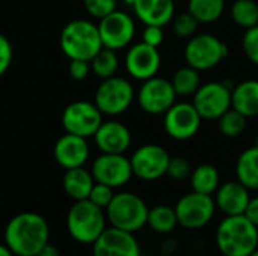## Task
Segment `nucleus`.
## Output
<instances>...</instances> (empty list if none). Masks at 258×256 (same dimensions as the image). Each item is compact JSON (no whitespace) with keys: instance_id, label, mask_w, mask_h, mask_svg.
Here are the masks:
<instances>
[{"instance_id":"17","label":"nucleus","mask_w":258,"mask_h":256,"mask_svg":"<svg viewBox=\"0 0 258 256\" xmlns=\"http://www.w3.org/2000/svg\"><path fill=\"white\" fill-rule=\"evenodd\" d=\"M160 53L156 47L145 42L135 44L125 54L127 72L136 80H148L154 77L160 69Z\"/></svg>"},{"instance_id":"15","label":"nucleus","mask_w":258,"mask_h":256,"mask_svg":"<svg viewBox=\"0 0 258 256\" xmlns=\"http://www.w3.org/2000/svg\"><path fill=\"white\" fill-rule=\"evenodd\" d=\"M203 118L190 103H175L165 113V131L175 140L192 139L200 127Z\"/></svg>"},{"instance_id":"34","label":"nucleus","mask_w":258,"mask_h":256,"mask_svg":"<svg viewBox=\"0 0 258 256\" xmlns=\"http://www.w3.org/2000/svg\"><path fill=\"white\" fill-rule=\"evenodd\" d=\"M192 174V167L190 163L183 158V157H171L169 164H168V170L166 175L175 181H183L186 178H189Z\"/></svg>"},{"instance_id":"16","label":"nucleus","mask_w":258,"mask_h":256,"mask_svg":"<svg viewBox=\"0 0 258 256\" xmlns=\"http://www.w3.org/2000/svg\"><path fill=\"white\" fill-rule=\"evenodd\" d=\"M92 256H141V247L132 232L110 226L92 244Z\"/></svg>"},{"instance_id":"44","label":"nucleus","mask_w":258,"mask_h":256,"mask_svg":"<svg viewBox=\"0 0 258 256\" xmlns=\"http://www.w3.org/2000/svg\"><path fill=\"white\" fill-rule=\"evenodd\" d=\"M124 2H125L127 5H130V6H133V2H135V0H124Z\"/></svg>"},{"instance_id":"9","label":"nucleus","mask_w":258,"mask_h":256,"mask_svg":"<svg viewBox=\"0 0 258 256\" xmlns=\"http://www.w3.org/2000/svg\"><path fill=\"white\" fill-rule=\"evenodd\" d=\"M101 124L103 113L98 110L95 103L74 101L62 112V125L65 131L85 139L94 136Z\"/></svg>"},{"instance_id":"12","label":"nucleus","mask_w":258,"mask_h":256,"mask_svg":"<svg viewBox=\"0 0 258 256\" xmlns=\"http://www.w3.org/2000/svg\"><path fill=\"white\" fill-rule=\"evenodd\" d=\"M195 109L203 119H219L231 109V91L225 83L210 81L198 88L194 94Z\"/></svg>"},{"instance_id":"11","label":"nucleus","mask_w":258,"mask_h":256,"mask_svg":"<svg viewBox=\"0 0 258 256\" xmlns=\"http://www.w3.org/2000/svg\"><path fill=\"white\" fill-rule=\"evenodd\" d=\"M175 91L169 80L151 77L139 89L138 101L141 109L148 115H165L175 104Z\"/></svg>"},{"instance_id":"3","label":"nucleus","mask_w":258,"mask_h":256,"mask_svg":"<svg viewBox=\"0 0 258 256\" xmlns=\"http://www.w3.org/2000/svg\"><path fill=\"white\" fill-rule=\"evenodd\" d=\"M59 45L70 60H88L103 48L98 26L89 20L77 18L63 26Z\"/></svg>"},{"instance_id":"8","label":"nucleus","mask_w":258,"mask_h":256,"mask_svg":"<svg viewBox=\"0 0 258 256\" xmlns=\"http://www.w3.org/2000/svg\"><path fill=\"white\" fill-rule=\"evenodd\" d=\"M216 211L215 199L210 195L190 192L178 199L175 214L178 225L186 229H201L210 223Z\"/></svg>"},{"instance_id":"1","label":"nucleus","mask_w":258,"mask_h":256,"mask_svg":"<svg viewBox=\"0 0 258 256\" xmlns=\"http://www.w3.org/2000/svg\"><path fill=\"white\" fill-rule=\"evenodd\" d=\"M47 220L32 211L14 216L5 228V244L17 256H36L48 243Z\"/></svg>"},{"instance_id":"33","label":"nucleus","mask_w":258,"mask_h":256,"mask_svg":"<svg viewBox=\"0 0 258 256\" xmlns=\"http://www.w3.org/2000/svg\"><path fill=\"white\" fill-rule=\"evenodd\" d=\"M83 6L91 17L101 20L116 11V0H83Z\"/></svg>"},{"instance_id":"35","label":"nucleus","mask_w":258,"mask_h":256,"mask_svg":"<svg viewBox=\"0 0 258 256\" xmlns=\"http://www.w3.org/2000/svg\"><path fill=\"white\" fill-rule=\"evenodd\" d=\"M113 196H115V193H113V189L112 187H109L106 184H101V183H95L94 187H92V190H91V193H89V198L88 199L92 204H95L97 207L106 210L107 205L112 202Z\"/></svg>"},{"instance_id":"26","label":"nucleus","mask_w":258,"mask_h":256,"mask_svg":"<svg viewBox=\"0 0 258 256\" xmlns=\"http://www.w3.org/2000/svg\"><path fill=\"white\" fill-rule=\"evenodd\" d=\"M147 225L157 234H169L178 225L175 208L168 205H156L148 211Z\"/></svg>"},{"instance_id":"20","label":"nucleus","mask_w":258,"mask_h":256,"mask_svg":"<svg viewBox=\"0 0 258 256\" xmlns=\"http://www.w3.org/2000/svg\"><path fill=\"white\" fill-rule=\"evenodd\" d=\"M249 199V189L240 181H228L218 187L215 204L225 216H239L245 213Z\"/></svg>"},{"instance_id":"38","label":"nucleus","mask_w":258,"mask_h":256,"mask_svg":"<svg viewBox=\"0 0 258 256\" xmlns=\"http://www.w3.org/2000/svg\"><path fill=\"white\" fill-rule=\"evenodd\" d=\"M165 39V32H163V27L160 26H147L144 29V33H142V42L148 44V45H153L156 48H159V45H162Z\"/></svg>"},{"instance_id":"39","label":"nucleus","mask_w":258,"mask_h":256,"mask_svg":"<svg viewBox=\"0 0 258 256\" xmlns=\"http://www.w3.org/2000/svg\"><path fill=\"white\" fill-rule=\"evenodd\" d=\"M91 62L88 60H71L68 65V72L73 80H85L91 72Z\"/></svg>"},{"instance_id":"10","label":"nucleus","mask_w":258,"mask_h":256,"mask_svg":"<svg viewBox=\"0 0 258 256\" xmlns=\"http://www.w3.org/2000/svg\"><path fill=\"white\" fill-rule=\"evenodd\" d=\"M169 160L171 157L165 148L160 145L148 143L142 145L133 152L130 163L135 177L144 181H156L166 175Z\"/></svg>"},{"instance_id":"4","label":"nucleus","mask_w":258,"mask_h":256,"mask_svg":"<svg viewBox=\"0 0 258 256\" xmlns=\"http://www.w3.org/2000/svg\"><path fill=\"white\" fill-rule=\"evenodd\" d=\"M106 213L89 199L76 201L67 214L70 235L82 244H94L106 229Z\"/></svg>"},{"instance_id":"37","label":"nucleus","mask_w":258,"mask_h":256,"mask_svg":"<svg viewBox=\"0 0 258 256\" xmlns=\"http://www.w3.org/2000/svg\"><path fill=\"white\" fill-rule=\"evenodd\" d=\"M12 56H14V50H12L9 39L0 33V77L9 69Z\"/></svg>"},{"instance_id":"22","label":"nucleus","mask_w":258,"mask_h":256,"mask_svg":"<svg viewBox=\"0 0 258 256\" xmlns=\"http://www.w3.org/2000/svg\"><path fill=\"white\" fill-rule=\"evenodd\" d=\"M62 184H63L65 193L71 199L83 201V199L89 198V193L95 184V180L89 170H86L83 166H80V167L67 169Z\"/></svg>"},{"instance_id":"19","label":"nucleus","mask_w":258,"mask_h":256,"mask_svg":"<svg viewBox=\"0 0 258 256\" xmlns=\"http://www.w3.org/2000/svg\"><path fill=\"white\" fill-rule=\"evenodd\" d=\"M94 139L98 149L106 154H124L132 143L130 130L116 121L103 122L95 131Z\"/></svg>"},{"instance_id":"13","label":"nucleus","mask_w":258,"mask_h":256,"mask_svg":"<svg viewBox=\"0 0 258 256\" xmlns=\"http://www.w3.org/2000/svg\"><path fill=\"white\" fill-rule=\"evenodd\" d=\"M91 174L95 183L106 184L112 189L125 186L133 177L130 158L124 154H106L103 152L92 163Z\"/></svg>"},{"instance_id":"14","label":"nucleus","mask_w":258,"mask_h":256,"mask_svg":"<svg viewBox=\"0 0 258 256\" xmlns=\"http://www.w3.org/2000/svg\"><path fill=\"white\" fill-rule=\"evenodd\" d=\"M98 32L103 47L110 50L125 48L135 36V21L132 17L122 11H113L100 20Z\"/></svg>"},{"instance_id":"45","label":"nucleus","mask_w":258,"mask_h":256,"mask_svg":"<svg viewBox=\"0 0 258 256\" xmlns=\"http://www.w3.org/2000/svg\"><path fill=\"white\" fill-rule=\"evenodd\" d=\"M255 146L258 148V134H257V139H255Z\"/></svg>"},{"instance_id":"6","label":"nucleus","mask_w":258,"mask_h":256,"mask_svg":"<svg viewBox=\"0 0 258 256\" xmlns=\"http://www.w3.org/2000/svg\"><path fill=\"white\" fill-rule=\"evenodd\" d=\"M135 98L133 86L122 77H109L95 91L94 103L103 115L116 116L124 113Z\"/></svg>"},{"instance_id":"43","label":"nucleus","mask_w":258,"mask_h":256,"mask_svg":"<svg viewBox=\"0 0 258 256\" xmlns=\"http://www.w3.org/2000/svg\"><path fill=\"white\" fill-rule=\"evenodd\" d=\"M248 256H258V247L255 249V250H254V252H252V253H249Z\"/></svg>"},{"instance_id":"21","label":"nucleus","mask_w":258,"mask_h":256,"mask_svg":"<svg viewBox=\"0 0 258 256\" xmlns=\"http://www.w3.org/2000/svg\"><path fill=\"white\" fill-rule=\"evenodd\" d=\"M133 11L145 26H166L174 20V0H135Z\"/></svg>"},{"instance_id":"5","label":"nucleus","mask_w":258,"mask_h":256,"mask_svg":"<svg viewBox=\"0 0 258 256\" xmlns=\"http://www.w3.org/2000/svg\"><path fill=\"white\" fill-rule=\"evenodd\" d=\"M150 208L135 193H116L106 208V217L110 226L135 234L147 225Z\"/></svg>"},{"instance_id":"24","label":"nucleus","mask_w":258,"mask_h":256,"mask_svg":"<svg viewBox=\"0 0 258 256\" xmlns=\"http://www.w3.org/2000/svg\"><path fill=\"white\" fill-rule=\"evenodd\" d=\"M237 181L246 189L258 190V148L252 146L243 151L236 164Z\"/></svg>"},{"instance_id":"31","label":"nucleus","mask_w":258,"mask_h":256,"mask_svg":"<svg viewBox=\"0 0 258 256\" xmlns=\"http://www.w3.org/2000/svg\"><path fill=\"white\" fill-rule=\"evenodd\" d=\"M246 119L245 115L231 107L219 118V130L225 137H237L246 128Z\"/></svg>"},{"instance_id":"23","label":"nucleus","mask_w":258,"mask_h":256,"mask_svg":"<svg viewBox=\"0 0 258 256\" xmlns=\"http://www.w3.org/2000/svg\"><path fill=\"white\" fill-rule=\"evenodd\" d=\"M231 107L246 118L258 116V80H245L231 91Z\"/></svg>"},{"instance_id":"42","label":"nucleus","mask_w":258,"mask_h":256,"mask_svg":"<svg viewBox=\"0 0 258 256\" xmlns=\"http://www.w3.org/2000/svg\"><path fill=\"white\" fill-rule=\"evenodd\" d=\"M0 256H14V253L6 244H0Z\"/></svg>"},{"instance_id":"41","label":"nucleus","mask_w":258,"mask_h":256,"mask_svg":"<svg viewBox=\"0 0 258 256\" xmlns=\"http://www.w3.org/2000/svg\"><path fill=\"white\" fill-rule=\"evenodd\" d=\"M36 256H60V252L57 250V247L56 246H53V244H50V243H47L39 252H38V255Z\"/></svg>"},{"instance_id":"25","label":"nucleus","mask_w":258,"mask_h":256,"mask_svg":"<svg viewBox=\"0 0 258 256\" xmlns=\"http://www.w3.org/2000/svg\"><path fill=\"white\" fill-rule=\"evenodd\" d=\"M190 186L194 192L203 195H213L216 193L219 184V172L212 164H201L190 174Z\"/></svg>"},{"instance_id":"40","label":"nucleus","mask_w":258,"mask_h":256,"mask_svg":"<svg viewBox=\"0 0 258 256\" xmlns=\"http://www.w3.org/2000/svg\"><path fill=\"white\" fill-rule=\"evenodd\" d=\"M243 214L258 228V196L249 199V204H248V207H246Z\"/></svg>"},{"instance_id":"18","label":"nucleus","mask_w":258,"mask_h":256,"mask_svg":"<svg viewBox=\"0 0 258 256\" xmlns=\"http://www.w3.org/2000/svg\"><path fill=\"white\" fill-rule=\"evenodd\" d=\"M53 157L59 166L65 170L73 167H80L86 163L89 157V146L85 137L67 133L60 136L53 148Z\"/></svg>"},{"instance_id":"30","label":"nucleus","mask_w":258,"mask_h":256,"mask_svg":"<svg viewBox=\"0 0 258 256\" xmlns=\"http://www.w3.org/2000/svg\"><path fill=\"white\" fill-rule=\"evenodd\" d=\"M231 18L236 24L251 29L258 24V3L255 0H236L231 6Z\"/></svg>"},{"instance_id":"32","label":"nucleus","mask_w":258,"mask_h":256,"mask_svg":"<svg viewBox=\"0 0 258 256\" xmlns=\"http://www.w3.org/2000/svg\"><path fill=\"white\" fill-rule=\"evenodd\" d=\"M198 24L200 21L187 11V12H183L180 15H177L172 21V29H174V33L178 36V38H190L195 35L197 29H198Z\"/></svg>"},{"instance_id":"28","label":"nucleus","mask_w":258,"mask_h":256,"mask_svg":"<svg viewBox=\"0 0 258 256\" xmlns=\"http://www.w3.org/2000/svg\"><path fill=\"white\" fill-rule=\"evenodd\" d=\"M118 66H119V60H118L115 50H110L106 47H103L91 60V69L94 71L97 77L103 80L113 77L118 71Z\"/></svg>"},{"instance_id":"2","label":"nucleus","mask_w":258,"mask_h":256,"mask_svg":"<svg viewBox=\"0 0 258 256\" xmlns=\"http://www.w3.org/2000/svg\"><path fill=\"white\" fill-rule=\"evenodd\" d=\"M216 246L224 256H248L258 247V228L245 216H225L216 229Z\"/></svg>"},{"instance_id":"29","label":"nucleus","mask_w":258,"mask_h":256,"mask_svg":"<svg viewBox=\"0 0 258 256\" xmlns=\"http://www.w3.org/2000/svg\"><path fill=\"white\" fill-rule=\"evenodd\" d=\"M200 81H201L200 80V71L192 68V66L180 68L171 80L175 94L181 95V97L195 94L198 91V88L201 86Z\"/></svg>"},{"instance_id":"27","label":"nucleus","mask_w":258,"mask_h":256,"mask_svg":"<svg viewBox=\"0 0 258 256\" xmlns=\"http://www.w3.org/2000/svg\"><path fill=\"white\" fill-rule=\"evenodd\" d=\"M225 0H189V12L200 23H213L224 14Z\"/></svg>"},{"instance_id":"36","label":"nucleus","mask_w":258,"mask_h":256,"mask_svg":"<svg viewBox=\"0 0 258 256\" xmlns=\"http://www.w3.org/2000/svg\"><path fill=\"white\" fill-rule=\"evenodd\" d=\"M242 45H243V51L246 57L258 66V24L251 29H246Z\"/></svg>"},{"instance_id":"7","label":"nucleus","mask_w":258,"mask_h":256,"mask_svg":"<svg viewBox=\"0 0 258 256\" xmlns=\"http://www.w3.org/2000/svg\"><path fill=\"white\" fill-rule=\"evenodd\" d=\"M228 54L227 45L210 33H201L189 39L184 48V57L189 66L198 71L215 68Z\"/></svg>"}]
</instances>
